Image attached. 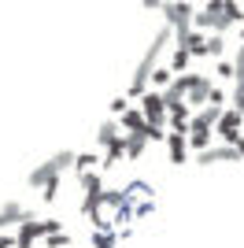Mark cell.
Returning <instances> with one entry per match:
<instances>
[{
  "label": "cell",
  "instance_id": "16",
  "mask_svg": "<svg viewBox=\"0 0 244 248\" xmlns=\"http://www.w3.org/2000/svg\"><path fill=\"white\" fill-rule=\"evenodd\" d=\"M189 60H193L189 52L174 48V56H170V67H167V71H170V74H185V67H189Z\"/></svg>",
  "mask_w": 244,
  "mask_h": 248
},
{
  "label": "cell",
  "instance_id": "18",
  "mask_svg": "<svg viewBox=\"0 0 244 248\" xmlns=\"http://www.w3.org/2000/svg\"><path fill=\"white\" fill-rule=\"evenodd\" d=\"M203 52H207V56H222L226 52V37H218V33L203 37Z\"/></svg>",
  "mask_w": 244,
  "mask_h": 248
},
{
  "label": "cell",
  "instance_id": "29",
  "mask_svg": "<svg viewBox=\"0 0 244 248\" xmlns=\"http://www.w3.org/2000/svg\"><path fill=\"white\" fill-rule=\"evenodd\" d=\"M0 248H15V237H11V233H0Z\"/></svg>",
  "mask_w": 244,
  "mask_h": 248
},
{
  "label": "cell",
  "instance_id": "15",
  "mask_svg": "<svg viewBox=\"0 0 244 248\" xmlns=\"http://www.w3.org/2000/svg\"><path fill=\"white\" fill-rule=\"evenodd\" d=\"M185 145H193V148H200V152H207V148H211V130H193V134L185 137Z\"/></svg>",
  "mask_w": 244,
  "mask_h": 248
},
{
  "label": "cell",
  "instance_id": "5",
  "mask_svg": "<svg viewBox=\"0 0 244 248\" xmlns=\"http://www.w3.org/2000/svg\"><path fill=\"white\" fill-rule=\"evenodd\" d=\"M241 123H244V119L233 111V108H229V111H222V119L214 123V134H218L226 145L233 148V145H237V137H241Z\"/></svg>",
  "mask_w": 244,
  "mask_h": 248
},
{
  "label": "cell",
  "instance_id": "30",
  "mask_svg": "<svg viewBox=\"0 0 244 248\" xmlns=\"http://www.w3.org/2000/svg\"><path fill=\"white\" fill-rule=\"evenodd\" d=\"M241 41H244V26H241Z\"/></svg>",
  "mask_w": 244,
  "mask_h": 248
},
{
  "label": "cell",
  "instance_id": "4",
  "mask_svg": "<svg viewBox=\"0 0 244 248\" xmlns=\"http://www.w3.org/2000/svg\"><path fill=\"white\" fill-rule=\"evenodd\" d=\"M141 115H144V123H148V126H163V123H167V108H163V96L155 93V89L141 96Z\"/></svg>",
  "mask_w": 244,
  "mask_h": 248
},
{
  "label": "cell",
  "instance_id": "9",
  "mask_svg": "<svg viewBox=\"0 0 244 248\" xmlns=\"http://www.w3.org/2000/svg\"><path fill=\"white\" fill-rule=\"evenodd\" d=\"M33 237H41L37 218H33V222H22V226H19V233H15V248H33Z\"/></svg>",
  "mask_w": 244,
  "mask_h": 248
},
{
  "label": "cell",
  "instance_id": "1",
  "mask_svg": "<svg viewBox=\"0 0 244 248\" xmlns=\"http://www.w3.org/2000/svg\"><path fill=\"white\" fill-rule=\"evenodd\" d=\"M174 33H170V26H163L159 33H155V41L148 45V52H144V60H141V67H137V74H133V82H130V93H126V100H141L144 93H148V78H152V71H155V60H159V52H163V45L170 41Z\"/></svg>",
  "mask_w": 244,
  "mask_h": 248
},
{
  "label": "cell",
  "instance_id": "20",
  "mask_svg": "<svg viewBox=\"0 0 244 248\" xmlns=\"http://www.w3.org/2000/svg\"><path fill=\"white\" fill-rule=\"evenodd\" d=\"M60 186H63V178H52V182H45V186H41V189H45L41 197L48 200V204H52V200H60Z\"/></svg>",
  "mask_w": 244,
  "mask_h": 248
},
{
  "label": "cell",
  "instance_id": "17",
  "mask_svg": "<svg viewBox=\"0 0 244 248\" xmlns=\"http://www.w3.org/2000/svg\"><path fill=\"white\" fill-rule=\"evenodd\" d=\"M222 15L229 19V26H233V22H244V4H233V0H222Z\"/></svg>",
  "mask_w": 244,
  "mask_h": 248
},
{
  "label": "cell",
  "instance_id": "14",
  "mask_svg": "<svg viewBox=\"0 0 244 248\" xmlns=\"http://www.w3.org/2000/svg\"><path fill=\"white\" fill-rule=\"evenodd\" d=\"M122 155H126V152H122V134H119V141H111V145H107V152L100 155V163H104V167H115Z\"/></svg>",
  "mask_w": 244,
  "mask_h": 248
},
{
  "label": "cell",
  "instance_id": "3",
  "mask_svg": "<svg viewBox=\"0 0 244 248\" xmlns=\"http://www.w3.org/2000/svg\"><path fill=\"white\" fill-rule=\"evenodd\" d=\"M159 11L167 15V26H170L174 37H182V33L193 30V26H189V22H193V11H196L193 4H185V0L182 4H159Z\"/></svg>",
  "mask_w": 244,
  "mask_h": 248
},
{
  "label": "cell",
  "instance_id": "11",
  "mask_svg": "<svg viewBox=\"0 0 244 248\" xmlns=\"http://www.w3.org/2000/svg\"><path fill=\"white\" fill-rule=\"evenodd\" d=\"M144 145H148V141H144L141 134H122V152L130 155V159H141Z\"/></svg>",
  "mask_w": 244,
  "mask_h": 248
},
{
  "label": "cell",
  "instance_id": "24",
  "mask_svg": "<svg viewBox=\"0 0 244 248\" xmlns=\"http://www.w3.org/2000/svg\"><path fill=\"white\" fill-rule=\"evenodd\" d=\"M92 248H115V233H92Z\"/></svg>",
  "mask_w": 244,
  "mask_h": 248
},
{
  "label": "cell",
  "instance_id": "10",
  "mask_svg": "<svg viewBox=\"0 0 244 248\" xmlns=\"http://www.w3.org/2000/svg\"><path fill=\"white\" fill-rule=\"evenodd\" d=\"M119 126L126 130V134H137L144 126V115H141V108H126V111L119 115Z\"/></svg>",
  "mask_w": 244,
  "mask_h": 248
},
{
  "label": "cell",
  "instance_id": "13",
  "mask_svg": "<svg viewBox=\"0 0 244 248\" xmlns=\"http://www.w3.org/2000/svg\"><path fill=\"white\" fill-rule=\"evenodd\" d=\"M96 163H100V155H96V152L74 155V170H78V174H92V170H96Z\"/></svg>",
  "mask_w": 244,
  "mask_h": 248
},
{
  "label": "cell",
  "instance_id": "22",
  "mask_svg": "<svg viewBox=\"0 0 244 248\" xmlns=\"http://www.w3.org/2000/svg\"><path fill=\"white\" fill-rule=\"evenodd\" d=\"M92 211H100V193H85L81 200V215H92Z\"/></svg>",
  "mask_w": 244,
  "mask_h": 248
},
{
  "label": "cell",
  "instance_id": "23",
  "mask_svg": "<svg viewBox=\"0 0 244 248\" xmlns=\"http://www.w3.org/2000/svg\"><path fill=\"white\" fill-rule=\"evenodd\" d=\"M170 78H174V74L167 71V67H155V71H152V78H148V82H155V85H170Z\"/></svg>",
  "mask_w": 244,
  "mask_h": 248
},
{
  "label": "cell",
  "instance_id": "12",
  "mask_svg": "<svg viewBox=\"0 0 244 248\" xmlns=\"http://www.w3.org/2000/svg\"><path fill=\"white\" fill-rule=\"evenodd\" d=\"M111 141H119V119H107V123L100 126V130H96V145H111Z\"/></svg>",
  "mask_w": 244,
  "mask_h": 248
},
{
  "label": "cell",
  "instance_id": "7",
  "mask_svg": "<svg viewBox=\"0 0 244 248\" xmlns=\"http://www.w3.org/2000/svg\"><path fill=\"white\" fill-rule=\"evenodd\" d=\"M207 96H211V78L196 74L193 85H189V93H185V108H189V104H193V108H207Z\"/></svg>",
  "mask_w": 244,
  "mask_h": 248
},
{
  "label": "cell",
  "instance_id": "8",
  "mask_svg": "<svg viewBox=\"0 0 244 248\" xmlns=\"http://www.w3.org/2000/svg\"><path fill=\"white\" fill-rule=\"evenodd\" d=\"M167 152H170V163H185V155H189L185 137L182 134H167Z\"/></svg>",
  "mask_w": 244,
  "mask_h": 248
},
{
  "label": "cell",
  "instance_id": "25",
  "mask_svg": "<svg viewBox=\"0 0 244 248\" xmlns=\"http://www.w3.org/2000/svg\"><path fill=\"white\" fill-rule=\"evenodd\" d=\"M107 108H111V115H115V119H119V115L126 111V108H130V100H126V96H115V100L107 104Z\"/></svg>",
  "mask_w": 244,
  "mask_h": 248
},
{
  "label": "cell",
  "instance_id": "21",
  "mask_svg": "<svg viewBox=\"0 0 244 248\" xmlns=\"http://www.w3.org/2000/svg\"><path fill=\"white\" fill-rule=\"evenodd\" d=\"M81 186H85V193H104V182H100L96 170H92V174H81Z\"/></svg>",
  "mask_w": 244,
  "mask_h": 248
},
{
  "label": "cell",
  "instance_id": "28",
  "mask_svg": "<svg viewBox=\"0 0 244 248\" xmlns=\"http://www.w3.org/2000/svg\"><path fill=\"white\" fill-rule=\"evenodd\" d=\"M207 100H211L214 108H218V104L226 100V89H218V85H211V96H207Z\"/></svg>",
  "mask_w": 244,
  "mask_h": 248
},
{
  "label": "cell",
  "instance_id": "19",
  "mask_svg": "<svg viewBox=\"0 0 244 248\" xmlns=\"http://www.w3.org/2000/svg\"><path fill=\"white\" fill-rule=\"evenodd\" d=\"M37 226H41V237H52V233H63V222H60V218H41Z\"/></svg>",
  "mask_w": 244,
  "mask_h": 248
},
{
  "label": "cell",
  "instance_id": "26",
  "mask_svg": "<svg viewBox=\"0 0 244 248\" xmlns=\"http://www.w3.org/2000/svg\"><path fill=\"white\" fill-rule=\"evenodd\" d=\"M71 245V233H52L48 237V248H67Z\"/></svg>",
  "mask_w": 244,
  "mask_h": 248
},
{
  "label": "cell",
  "instance_id": "27",
  "mask_svg": "<svg viewBox=\"0 0 244 248\" xmlns=\"http://www.w3.org/2000/svg\"><path fill=\"white\" fill-rule=\"evenodd\" d=\"M214 74H218V78H233V63L218 60V63H214Z\"/></svg>",
  "mask_w": 244,
  "mask_h": 248
},
{
  "label": "cell",
  "instance_id": "6",
  "mask_svg": "<svg viewBox=\"0 0 244 248\" xmlns=\"http://www.w3.org/2000/svg\"><path fill=\"white\" fill-rule=\"evenodd\" d=\"M22 222H33V215L19 204V200H8V204L0 207V230H8V226H22Z\"/></svg>",
  "mask_w": 244,
  "mask_h": 248
},
{
  "label": "cell",
  "instance_id": "2",
  "mask_svg": "<svg viewBox=\"0 0 244 248\" xmlns=\"http://www.w3.org/2000/svg\"><path fill=\"white\" fill-rule=\"evenodd\" d=\"M67 167H74V152H71V148H63V152H56L52 159H45L41 167H33L26 182H30L33 189H41L45 182H52V178H63V170H67Z\"/></svg>",
  "mask_w": 244,
  "mask_h": 248
}]
</instances>
